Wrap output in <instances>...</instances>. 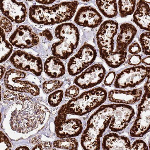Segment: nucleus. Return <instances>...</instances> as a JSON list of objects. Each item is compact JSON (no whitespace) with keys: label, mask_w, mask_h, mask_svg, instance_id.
Segmentation results:
<instances>
[{"label":"nucleus","mask_w":150,"mask_h":150,"mask_svg":"<svg viewBox=\"0 0 150 150\" xmlns=\"http://www.w3.org/2000/svg\"><path fill=\"white\" fill-rule=\"evenodd\" d=\"M116 76V73L114 71L109 72L106 77L104 81V84L107 86L111 85L113 82Z\"/></svg>","instance_id":"obj_36"},{"label":"nucleus","mask_w":150,"mask_h":150,"mask_svg":"<svg viewBox=\"0 0 150 150\" xmlns=\"http://www.w3.org/2000/svg\"><path fill=\"white\" fill-rule=\"evenodd\" d=\"M142 62L143 64L148 66L150 65V56L142 59Z\"/></svg>","instance_id":"obj_42"},{"label":"nucleus","mask_w":150,"mask_h":150,"mask_svg":"<svg viewBox=\"0 0 150 150\" xmlns=\"http://www.w3.org/2000/svg\"><path fill=\"white\" fill-rule=\"evenodd\" d=\"M44 146L46 149H50L52 147V145L51 142H45L44 144Z\"/></svg>","instance_id":"obj_41"},{"label":"nucleus","mask_w":150,"mask_h":150,"mask_svg":"<svg viewBox=\"0 0 150 150\" xmlns=\"http://www.w3.org/2000/svg\"><path fill=\"white\" fill-rule=\"evenodd\" d=\"M16 150H29V149L26 146H21L17 148L16 149Z\"/></svg>","instance_id":"obj_46"},{"label":"nucleus","mask_w":150,"mask_h":150,"mask_svg":"<svg viewBox=\"0 0 150 150\" xmlns=\"http://www.w3.org/2000/svg\"><path fill=\"white\" fill-rule=\"evenodd\" d=\"M5 142L6 144L8 150H11L12 149L11 145L8 139L5 135L1 132V143Z\"/></svg>","instance_id":"obj_37"},{"label":"nucleus","mask_w":150,"mask_h":150,"mask_svg":"<svg viewBox=\"0 0 150 150\" xmlns=\"http://www.w3.org/2000/svg\"><path fill=\"white\" fill-rule=\"evenodd\" d=\"M148 149L146 143L142 140H136L131 145V150H148Z\"/></svg>","instance_id":"obj_32"},{"label":"nucleus","mask_w":150,"mask_h":150,"mask_svg":"<svg viewBox=\"0 0 150 150\" xmlns=\"http://www.w3.org/2000/svg\"><path fill=\"white\" fill-rule=\"evenodd\" d=\"M39 140V138L38 137H34L31 140V143L32 144H35L37 142H38Z\"/></svg>","instance_id":"obj_44"},{"label":"nucleus","mask_w":150,"mask_h":150,"mask_svg":"<svg viewBox=\"0 0 150 150\" xmlns=\"http://www.w3.org/2000/svg\"><path fill=\"white\" fill-rule=\"evenodd\" d=\"M103 20L102 16L95 8L91 6H85L79 9L74 22L79 26L94 28L101 23Z\"/></svg>","instance_id":"obj_15"},{"label":"nucleus","mask_w":150,"mask_h":150,"mask_svg":"<svg viewBox=\"0 0 150 150\" xmlns=\"http://www.w3.org/2000/svg\"><path fill=\"white\" fill-rule=\"evenodd\" d=\"M0 36H1V38H0L1 42L6 40L5 32L1 28V35Z\"/></svg>","instance_id":"obj_40"},{"label":"nucleus","mask_w":150,"mask_h":150,"mask_svg":"<svg viewBox=\"0 0 150 150\" xmlns=\"http://www.w3.org/2000/svg\"><path fill=\"white\" fill-rule=\"evenodd\" d=\"M117 104L103 105L90 117L81 137V144L84 150H99L100 139L115 116Z\"/></svg>","instance_id":"obj_1"},{"label":"nucleus","mask_w":150,"mask_h":150,"mask_svg":"<svg viewBox=\"0 0 150 150\" xmlns=\"http://www.w3.org/2000/svg\"><path fill=\"white\" fill-rule=\"evenodd\" d=\"M79 3L77 1L64 2L51 6L33 5L29 9V16L33 23L50 25L70 20L76 13Z\"/></svg>","instance_id":"obj_2"},{"label":"nucleus","mask_w":150,"mask_h":150,"mask_svg":"<svg viewBox=\"0 0 150 150\" xmlns=\"http://www.w3.org/2000/svg\"><path fill=\"white\" fill-rule=\"evenodd\" d=\"M1 10L7 18L18 23L23 22L27 14L25 5L16 1H1Z\"/></svg>","instance_id":"obj_14"},{"label":"nucleus","mask_w":150,"mask_h":150,"mask_svg":"<svg viewBox=\"0 0 150 150\" xmlns=\"http://www.w3.org/2000/svg\"><path fill=\"white\" fill-rule=\"evenodd\" d=\"M142 91L139 89L124 91L114 90L108 93L109 100L115 103L132 104L138 102L142 95Z\"/></svg>","instance_id":"obj_17"},{"label":"nucleus","mask_w":150,"mask_h":150,"mask_svg":"<svg viewBox=\"0 0 150 150\" xmlns=\"http://www.w3.org/2000/svg\"><path fill=\"white\" fill-rule=\"evenodd\" d=\"M1 28L6 33L10 32L12 28L10 21L7 18L2 16H1Z\"/></svg>","instance_id":"obj_30"},{"label":"nucleus","mask_w":150,"mask_h":150,"mask_svg":"<svg viewBox=\"0 0 150 150\" xmlns=\"http://www.w3.org/2000/svg\"><path fill=\"white\" fill-rule=\"evenodd\" d=\"M102 147L104 150H131V145L127 137L111 133L104 137Z\"/></svg>","instance_id":"obj_18"},{"label":"nucleus","mask_w":150,"mask_h":150,"mask_svg":"<svg viewBox=\"0 0 150 150\" xmlns=\"http://www.w3.org/2000/svg\"><path fill=\"white\" fill-rule=\"evenodd\" d=\"M6 71V68L2 66H1V79L4 76Z\"/></svg>","instance_id":"obj_43"},{"label":"nucleus","mask_w":150,"mask_h":150,"mask_svg":"<svg viewBox=\"0 0 150 150\" xmlns=\"http://www.w3.org/2000/svg\"><path fill=\"white\" fill-rule=\"evenodd\" d=\"M128 51L132 54H136L141 52V48L138 43H134L129 46Z\"/></svg>","instance_id":"obj_35"},{"label":"nucleus","mask_w":150,"mask_h":150,"mask_svg":"<svg viewBox=\"0 0 150 150\" xmlns=\"http://www.w3.org/2000/svg\"><path fill=\"white\" fill-rule=\"evenodd\" d=\"M135 112L131 106L118 104L116 116L112 119L109 125L110 130L114 132L125 129L134 116Z\"/></svg>","instance_id":"obj_16"},{"label":"nucleus","mask_w":150,"mask_h":150,"mask_svg":"<svg viewBox=\"0 0 150 150\" xmlns=\"http://www.w3.org/2000/svg\"><path fill=\"white\" fill-rule=\"evenodd\" d=\"M144 89L137 116L130 130V135L133 137H142L150 129V87L144 86Z\"/></svg>","instance_id":"obj_5"},{"label":"nucleus","mask_w":150,"mask_h":150,"mask_svg":"<svg viewBox=\"0 0 150 150\" xmlns=\"http://www.w3.org/2000/svg\"><path fill=\"white\" fill-rule=\"evenodd\" d=\"M136 1H118L120 15L122 18L133 14L136 6Z\"/></svg>","instance_id":"obj_24"},{"label":"nucleus","mask_w":150,"mask_h":150,"mask_svg":"<svg viewBox=\"0 0 150 150\" xmlns=\"http://www.w3.org/2000/svg\"><path fill=\"white\" fill-rule=\"evenodd\" d=\"M63 84V82L59 80L46 81L43 84V89L45 93L48 94L60 88Z\"/></svg>","instance_id":"obj_27"},{"label":"nucleus","mask_w":150,"mask_h":150,"mask_svg":"<svg viewBox=\"0 0 150 150\" xmlns=\"http://www.w3.org/2000/svg\"><path fill=\"white\" fill-rule=\"evenodd\" d=\"M79 93V87L76 85L70 86L66 91L65 96L70 98H74L78 96Z\"/></svg>","instance_id":"obj_31"},{"label":"nucleus","mask_w":150,"mask_h":150,"mask_svg":"<svg viewBox=\"0 0 150 150\" xmlns=\"http://www.w3.org/2000/svg\"><path fill=\"white\" fill-rule=\"evenodd\" d=\"M44 70L47 76L50 78H58L64 76L66 68L63 62L54 57H51L45 61Z\"/></svg>","instance_id":"obj_21"},{"label":"nucleus","mask_w":150,"mask_h":150,"mask_svg":"<svg viewBox=\"0 0 150 150\" xmlns=\"http://www.w3.org/2000/svg\"><path fill=\"white\" fill-rule=\"evenodd\" d=\"M26 76L25 72L15 69H10L5 74L4 79L5 86L11 90L30 93L33 96L39 95L40 90L38 86L24 80Z\"/></svg>","instance_id":"obj_9"},{"label":"nucleus","mask_w":150,"mask_h":150,"mask_svg":"<svg viewBox=\"0 0 150 150\" xmlns=\"http://www.w3.org/2000/svg\"><path fill=\"white\" fill-rule=\"evenodd\" d=\"M10 43L16 47L22 49L30 48L38 44L39 38L32 29L27 25H21L10 36Z\"/></svg>","instance_id":"obj_13"},{"label":"nucleus","mask_w":150,"mask_h":150,"mask_svg":"<svg viewBox=\"0 0 150 150\" xmlns=\"http://www.w3.org/2000/svg\"><path fill=\"white\" fill-rule=\"evenodd\" d=\"M96 4L102 13L106 17H115L118 14L117 1H96Z\"/></svg>","instance_id":"obj_22"},{"label":"nucleus","mask_w":150,"mask_h":150,"mask_svg":"<svg viewBox=\"0 0 150 150\" xmlns=\"http://www.w3.org/2000/svg\"><path fill=\"white\" fill-rule=\"evenodd\" d=\"M13 50L12 45L7 41L5 40L1 42L0 63H2L8 59L13 51Z\"/></svg>","instance_id":"obj_26"},{"label":"nucleus","mask_w":150,"mask_h":150,"mask_svg":"<svg viewBox=\"0 0 150 150\" xmlns=\"http://www.w3.org/2000/svg\"><path fill=\"white\" fill-rule=\"evenodd\" d=\"M11 63L16 69L30 71L39 76L43 69L42 61L39 57L33 55L23 51L18 50L12 55L10 58Z\"/></svg>","instance_id":"obj_11"},{"label":"nucleus","mask_w":150,"mask_h":150,"mask_svg":"<svg viewBox=\"0 0 150 150\" xmlns=\"http://www.w3.org/2000/svg\"><path fill=\"white\" fill-rule=\"evenodd\" d=\"M127 50L113 52L104 60L110 67L116 68L123 64L127 55Z\"/></svg>","instance_id":"obj_23"},{"label":"nucleus","mask_w":150,"mask_h":150,"mask_svg":"<svg viewBox=\"0 0 150 150\" xmlns=\"http://www.w3.org/2000/svg\"><path fill=\"white\" fill-rule=\"evenodd\" d=\"M150 77V67L143 65L127 68L119 73L117 76L114 85L116 88H134Z\"/></svg>","instance_id":"obj_8"},{"label":"nucleus","mask_w":150,"mask_h":150,"mask_svg":"<svg viewBox=\"0 0 150 150\" xmlns=\"http://www.w3.org/2000/svg\"><path fill=\"white\" fill-rule=\"evenodd\" d=\"M139 41L142 48L144 54L150 55V32H146L142 34Z\"/></svg>","instance_id":"obj_29"},{"label":"nucleus","mask_w":150,"mask_h":150,"mask_svg":"<svg viewBox=\"0 0 150 150\" xmlns=\"http://www.w3.org/2000/svg\"><path fill=\"white\" fill-rule=\"evenodd\" d=\"M68 115L60 109L55 120L56 133L59 138L63 139L78 136L83 129L82 122L77 119H67Z\"/></svg>","instance_id":"obj_10"},{"label":"nucleus","mask_w":150,"mask_h":150,"mask_svg":"<svg viewBox=\"0 0 150 150\" xmlns=\"http://www.w3.org/2000/svg\"><path fill=\"white\" fill-rule=\"evenodd\" d=\"M97 56L95 48L85 43L69 61L67 65L69 74L73 76L78 75L93 64Z\"/></svg>","instance_id":"obj_7"},{"label":"nucleus","mask_w":150,"mask_h":150,"mask_svg":"<svg viewBox=\"0 0 150 150\" xmlns=\"http://www.w3.org/2000/svg\"><path fill=\"white\" fill-rule=\"evenodd\" d=\"M120 32L117 37L116 51L127 50L128 46L132 42L137 30L133 25L124 23L120 26Z\"/></svg>","instance_id":"obj_19"},{"label":"nucleus","mask_w":150,"mask_h":150,"mask_svg":"<svg viewBox=\"0 0 150 150\" xmlns=\"http://www.w3.org/2000/svg\"><path fill=\"white\" fill-rule=\"evenodd\" d=\"M82 2H87L90 1H81Z\"/></svg>","instance_id":"obj_47"},{"label":"nucleus","mask_w":150,"mask_h":150,"mask_svg":"<svg viewBox=\"0 0 150 150\" xmlns=\"http://www.w3.org/2000/svg\"><path fill=\"white\" fill-rule=\"evenodd\" d=\"M35 1L40 4L43 5H49L53 4L56 1Z\"/></svg>","instance_id":"obj_39"},{"label":"nucleus","mask_w":150,"mask_h":150,"mask_svg":"<svg viewBox=\"0 0 150 150\" xmlns=\"http://www.w3.org/2000/svg\"><path fill=\"white\" fill-rule=\"evenodd\" d=\"M118 26L116 21H106L101 25L97 33L96 39L100 56L103 59L113 52L114 37L117 33Z\"/></svg>","instance_id":"obj_6"},{"label":"nucleus","mask_w":150,"mask_h":150,"mask_svg":"<svg viewBox=\"0 0 150 150\" xmlns=\"http://www.w3.org/2000/svg\"><path fill=\"white\" fill-rule=\"evenodd\" d=\"M54 33L60 41L53 44L51 48L52 54L59 59H67L78 46L80 36L79 30L72 23H64L56 28Z\"/></svg>","instance_id":"obj_4"},{"label":"nucleus","mask_w":150,"mask_h":150,"mask_svg":"<svg viewBox=\"0 0 150 150\" xmlns=\"http://www.w3.org/2000/svg\"><path fill=\"white\" fill-rule=\"evenodd\" d=\"M54 147L68 150H77L79 146L78 141L74 138L62 139L54 142Z\"/></svg>","instance_id":"obj_25"},{"label":"nucleus","mask_w":150,"mask_h":150,"mask_svg":"<svg viewBox=\"0 0 150 150\" xmlns=\"http://www.w3.org/2000/svg\"><path fill=\"white\" fill-rule=\"evenodd\" d=\"M4 99L6 100L15 101L18 100V93L16 92L6 91L3 93Z\"/></svg>","instance_id":"obj_33"},{"label":"nucleus","mask_w":150,"mask_h":150,"mask_svg":"<svg viewBox=\"0 0 150 150\" xmlns=\"http://www.w3.org/2000/svg\"><path fill=\"white\" fill-rule=\"evenodd\" d=\"M107 96L105 89L97 87L84 92L78 97L70 100L61 108L68 115L83 116L101 106L106 101Z\"/></svg>","instance_id":"obj_3"},{"label":"nucleus","mask_w":150,"mask_h":150,"mask_svg":"<svg viewBox=\"0 0 150 150\" xmlns=\"http://www.w3.org/2000/svg\"><path fill=\"white\" fill-rule=\"evenodd\" d=\"M40 35L44 37L48 41H51L53 39V37L51 32L48 30L43 31L40 34Z\"/></svg>","instance_id":"obj_38"},{"label":"nucleus","mask_w":150,"mask_h":150,"mask_svg":"<svg viewBox=\"0 0 150 150\" xmlns=\"http://www.w3.org/2000/svg\"><path fill=\"white\" fill-rule=\"evenodd\" d=\"M42 146L41 144H38L35 145L33 148L32 150H43Z\"/></svg>","instance_id":"obj_45"},{"label":"nucleus","mask_w":150,"mask_h":150,"mask_svg":"<svg viewBox=\"0 0 150 150\" xmlns=\"http://www.w3.org/2000/svg\"><path fill=\"white\" fill-rule=\"evenodd\" d=\"M133 21L143 30L150 32V7L144 1H139L133 16Z\"/></svg>","instance_id":"obj_20"},{"label":"nucleus","mask_w":150,"mask_h":150,"mask_svg":"<svg viewBox=\"0 0 150 150\" xmlns=\"http://www.w3.org/2000/svg\"><path fill=\"white\" fill-rule=\"evenodd\" d=\"M142 58L140 55L134 54L130 58L128 64L131 66H137L139 65L142 62Z\"/></svg>","instance_id":"obj_34"},{"label":"nucleus","mask_w":150,"mask_h":150,"mask_svg":"<svg viewBox=\"0 0 150 150\" xmlns=\"http://www.w3.org/2000/svg\"><path fill=\"white\" fill-rule=\"evenodd\" d=\"M106 73L105 69L102 65L96 64L75 78L74 83L83 89L91 88L103 81Z\"/></svg>","instance_id":"obj_12"},{"label":"nucleus","mask_w":150,"mask_h":150,"mask_svg":"<svg viewBox=\"0 0 150 150\" xmlns=\"http://www.w3.org/2000/svg\"><path fill=\"white\" fill-rule=\"evenodd\" d=\"M64 96L63 91L59 90L50 95L48 98L49 104L52 107L58 106L62 102Z\"/></svg>","instance_id":"obj_28"}]
</instances>
